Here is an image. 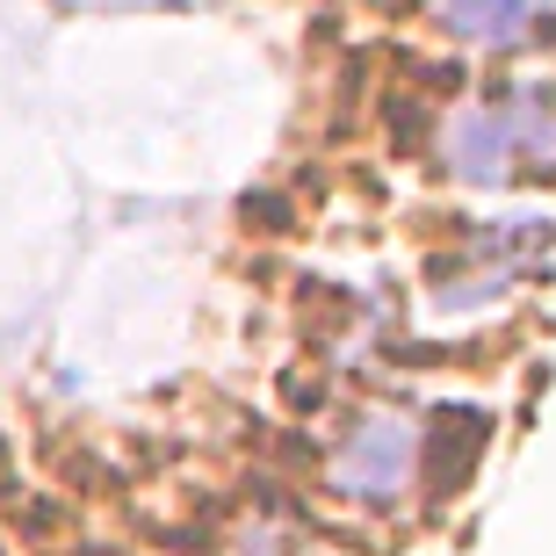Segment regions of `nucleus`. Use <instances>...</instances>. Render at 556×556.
Wrapping results in <instances>:
<instances>
[{"label": "nucleus", "instance_id": "obj_2", "mask_svg": "<svg viewBox=\"0 0 556 556\" xmlns=\"http://www.w3.org/2000/svg\"><path fill=\"white\" fill-rule=\"evenodd\" d=\"M413 455H419V441L397 413H362L340 433V448L326 463V484L340 498H354V506H391L405 492V477H413Z\"/></svg>", "mask_w": 556, "mask_h": 556}, {"label": "nucleus", "instance_id": "obj_1", "mask_svg": "<svg viewBox=\"0 0 556 556\" xmlns=\"http://www.w3.org/2000/svg\"><path fill=\"white\" fill-rule=\"evenodd\" d=\"M441 166L463 188H514L556 174V87L528 80L492 102L455 109L441 130Z\"/></svg>", "mask_w": 556, "mask_h": 556}, {"label": "nucleus", "instance_id": "obj_5", "mask_svg": "<svg viewBox=\"0 0 556 556\" xmlns=\"http://www.w3.org/2000/svg\"><path fill=\"white\" fill-rule=\"evenodd\" d=\"M484 427H492V419L470 413V405H441V413L427 419V441H419V470H427L433 492H455V484L470 477V463L484 455Z\"/></svg>", "mask_w": 556, "mask_h": 556}, {"label": "nucleus", "instance_id": "obj_3", "mask_svg": "<svg viewBox=\"0 0 556 556\" xmlns=\"http://www.w3.org/2000/svg\"><path fill=\"white\" fill-rule=\"evenodd\" d=\"M549 247V225L542 217H514V225H492L484 239H477V261H470V275L463 282H441L433 289V311H477V304H492L498 289L514 282V275H528L535 268V253Z\"/></svg>", "mask_w": 556, "mask_h": 556}, {"label": "nucleus", "instance_id": "obj_4", "mask_svg": "<svg viewBox=\"0 0 556 556\" xmlns=\"http://www.w3.org/2000/svg\"><path fill=\"white\" fill-rule=\"evenodd\" d=\"M433 22L477 51H520L556 29V0H427Z\"/></svg>", "mask_w": 556, "mask_h": 556}]
</instances>
